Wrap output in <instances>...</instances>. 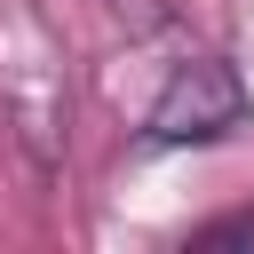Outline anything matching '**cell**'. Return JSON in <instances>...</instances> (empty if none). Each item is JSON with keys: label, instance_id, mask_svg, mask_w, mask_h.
<instances>
[{"label": "cell", "instance_id": "obj_1", "mask_svg": "<svg viewBox=\"0 0 254 254\" xmlns=\"http://www.w3.org/2000/svg\"><path fill=\"white\" fill-rule=\"evenodd\" d=\"M230 127H246V79L230 56H183L151 111H143V143L151 151H183V143H222Z\"/></svg>", "mask_w": 254, "mask_h": 254}, {"label": "cell", "instance_id": "obj_2", "mask_svg": "<svg viewBox=\"0 0 254 254\" xmlns=\"http://www.w3.org/2000/svg\"><path fill=\"white\" fill-rule=\"evenodd\" d=\"M206 238H254V214H230V222H214Z\"/></svg>", "mask_w": 254, "mask_h": 254}]
</instances>
